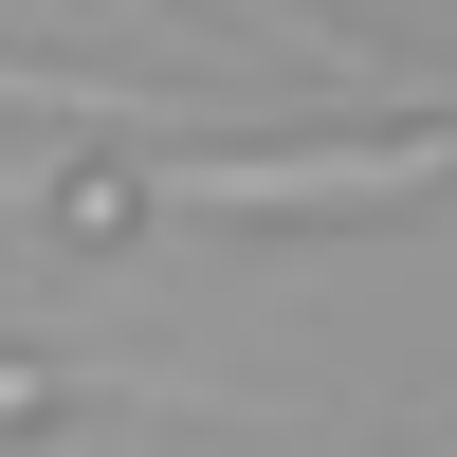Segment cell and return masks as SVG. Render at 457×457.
Returning a JSON list of instances; mask_svg holds the SVG:
<instances>
[{"instance_id": "obj_1", "label": "cell", "mask_w": 457, "mask_h": 457, "mask_svg": "<svg viewBox=\"0 0 457 457\" xmlns=\"http://www.w3.org/2000/svg\"><path fill=\"white\" fill-rule=\"evenodd\" d=\"M457 183V110H403V129H312V146H202V165H129V183H73V238L183 202V220H403Z\"/></svg>"}, {"instance_id": "obj_2", "label": "cell", "mask_w": 457, "mask_h": 457, "mask_svg": "<svg viewBox=\"0 0 457 457\" xmlns=\"http://www.w3.org/2000/svg\"><path fill=\"white\" fill-rule=\"evenodd\" d=\"M0 110H37V129H202L183 92H129V73H73V55H19V37H0Z\"/></svg>"}, {"instance_id": "obj_3", "label": "cell", "mask_w": 457, "mask_h": 457, "mask_svg": "<svg viewBox=\"0 0 457 457\" xmlns=\"http://www.w3.org/2000/svg\"><path fill=\"white\" fill-rule=\"evenodd\" d=\"M92 403H129V385H92V366H0V439H37V421H92Z\"/></svg>"}, {"instance_id": "obj_4", "label": "cell", "mask_w": 457, "mask_h": 457, "mask_svg": "<svg viewBox=\"0 0 457 457\" xmlns=\"http://www.w3.org/2000/svg\"><path fill=\"white\" fill-rule=\"evenodd\" d=\"M256 19H293V37H329V19H312V0H256Z\"/></svg>"}]
</instances>
